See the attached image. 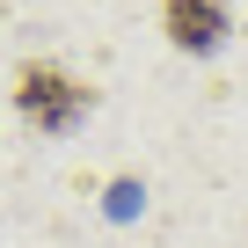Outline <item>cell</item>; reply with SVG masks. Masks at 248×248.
Masks as SVG:
<instances>
[{"instance_id":"cell-1","label":"cell","mask_w":248,"mask_h":248,"mask_svg":"<svg viewBox=\"0 0 248 248\" xmlns=\"http://www.w3.org/2000/svg\"><path fill=\"white\" fill-rule=\"evenodd\" d=\"M15 102H22V117H30V124H44V132H73L80 109H88V88H80L66 66L30 59V66L15 73Z\"/></svg>"},{"instance_id":"cell-2","label":"cell","mask_w":248,"mask_h":248,"mask_svg":"<svg viewBox=\"0 0 248 248\" xmlns=\"http://www.w3.org/2000/svg\"><path fill=\"white\" fill-rule=\"evenodd\" d=\"M161 30L175 51H219L226 44V0H168Z\"/></svg>"}]
</instances>
